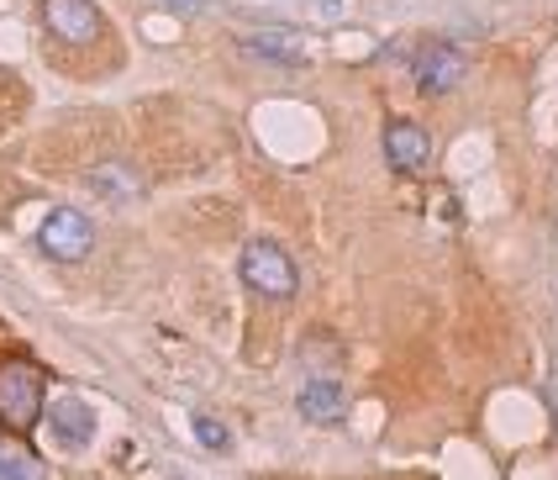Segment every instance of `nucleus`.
I'll return each mask as SVG.
<instances>
[{
	"label": "nucleus",
	"mask_w": 558,
	"mask_h": 480,
	"mask_svg": "<svg viewBox=\"0 0 558 480\" xmlns=\"http://www.w3.org/2000/svg\"><path fill=\"white\" fill-rule=\"evenodd\" d=\"M43 391H48V381H43L37 364L5 359V364H0V428L27 439L32 428L43 422Z\"/></svg>",
	"instance_id": "obj_1"
},
{
	"label": "nucleus",
	"mask_w": 558,
	"mask_h": 480,
	"mask_svg": "<svg viewBox=\"0 0 558 480\" xmlns=\"http://www.w3.org/2000/svg\"><path fill=\"white\" fill-rule=\"evenodd\" d=\"M243 280H248L258 296H269V301H290V296H295V264H290V254H284L279 243L258 238V243L243 249Z\"/></svg>",
	"instance_id": "obj_2"
},
{
	"label": "nucleus",
	"mask_w": 558,
	"mask_h": 480,
	"mask_svg": "<svg viewBox=\"0 0 558 480\" xmlns=\"http://www.w3.org/2000/svg\"><path fill=\"white\" fill-rule=\"evenodd\" d=\"M43 22H48V33L53 37L80 43V48L106 33V22H100V11H95L90 0H43Z\"/></svg>",
	"instance_id": "obj_3"
},
{
	"label": "nucleus",
	"mask_w": 558,
	"mask_h": 480,
	"mask_svg": "<svg viewBox=\"0 0 558 480\" xmlns=\"http://www.w3.org/2000/svg\"><path fill=\"white\" fill-rule=\"evenodd\" d=\"M37 243H43L53 259H85V254H90V243H95V232H90V223H85V212H69V206H59V212L43 223Z\"/></svg>",
	"instance_id": "obj_4"
},
{
	"label": "nucleus",
	"mask_w": 558,
	"mask_h": 480,
	"mask_svg": "<svg viewBox=\"0 0 558 480\" xmlns=\"http://www.w3.org/2000/svg\"><path fill=\"white\" fill-rule=\"evenodd\" d=\"M459 80H464V53H459V48H448V43H427V48L416 53V85H422L427 96L453 91Z\"/></svg>",
	"instance_id": "obj_5"
},
{
	"label": "nucleus",
	"mask_w": 558,
	"mask_h": 480,
	"mask_svg": "<svg viewBox=\"0 0 558 480\" xmlns=\"http://www.w3.org/2000/svg\"><path fill=\"white\" fill-rule=\"evenodd\" d=\"M385 159L396 164L401 175H422L427 164H433V143H427V132L416 128V122H390L385 128Z\"/></svg>",
	"instance_id": "obj_6"
},
{
	"label": "nucleus",
	"mask_w": 558,
	"mask_h": 480,
	"mask_svg": "<svg viewBox=\"0 0 558 480\" xmlns=\"http://www.w3.org/2000/svg\"><path fill=\"white\" fill-rule=\"evenodd\" d=\"M48 422H53V439H59L63 448H85L95 439V412L80 396H63L59 407L48 412Z\"/></svg>",
	"instance_id": "obj_7"
},
{
	"label": "nucleus",
	"mask_w": 558,
	"mask_h": 480,
	"mask_svg": "<svg viewBox=\"0 0 558 480\" xmlns=\"http://www.w3.org/2000/svg\"><path fill=\"white\" fill-rule=\"evenodd\" d=\"M301 407H306L311 422H338L342 417V391L338 385H316L311 381L306 391H301Z\"/></svg>",
	"instance_id": "obj_8"
},
{
	"label": "nucleus",
	"mask_w": 558,
	"mask_h": 480,
	"mask_svg": "<svg viewBox=\"0 0 558 480\" xmlns=\"http://www.w3.org/2000/svg\"><path fill=\"white\" fill-rule=\"evenodd\" d=\"M48 470H43V459L32 454V448H11L0 444V480H43Z\"/></svg>",
	"instance_id": "obj_9"
},
{
	"label": "nucleus",
	"mask_w": 558,
	"mask_h": 480,
	"mask_svg": "<svg viewBox=\"0 0 558 480\" xmlns=\"http://www.w3.org/2000/svg\"><path fill=\"white\" fill-rule=\"evenodd\" d=\"M195 439H201L206 448H227V428L211 422V417H195Z\"/></svg>",
	"instance_id": "obj_10"
},
{
	"label": "nucleus",
	"mask_w": 558,
	"mask_h": 480,
	"mask_svg": "<svg viewBox=\"0 0 558 480\" xmlns=\"http://www.w3.org/2000/svg\"><path fill=\"white\" fill-rule=\"evenodd\" d=\"M253 48H264V53H279V59H301V48L290 43V37H253Z\"/></svg>",
	"instance_id": "obj_11"
}]
</instances>
